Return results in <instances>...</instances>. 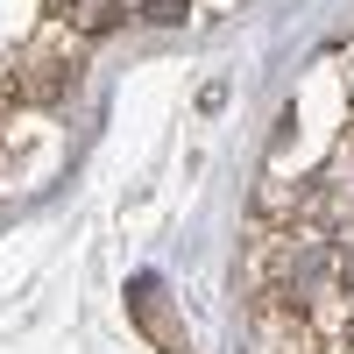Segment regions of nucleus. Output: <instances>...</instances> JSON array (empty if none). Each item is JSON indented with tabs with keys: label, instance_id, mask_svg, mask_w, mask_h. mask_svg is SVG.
Instances as JSON below:
<instances>
[{
	"label": "nucleus",
	"instance_id": "f257e3e1",
	"mask_svg": "<svg viewBox=\"0 0 354 354\" xmlns=\"http://www.w3.org/2000/svg\"><path fill=\"white\" fill-rule=\"evenodd\" d=\"M142 15H149V21H185L192 8H185V0H142Z\"/></svg>",
	"mask_w": 354,
	"mask_h": 354
},
{
	"label": "nucleus",
	"instance_id": "f03ea898",
	"mask_svg": "<svg viewBox=\"0 0 354 354\" xmlns=\"http://www.w3.org/2000/svg\"><path fill=\"white\" fill-rule=\"evenodd\" d=\"M347 283H354V255H347Z\"/></svg>",
	"mask_w": 354,
	"mask_h": 354
}]
</instances>
